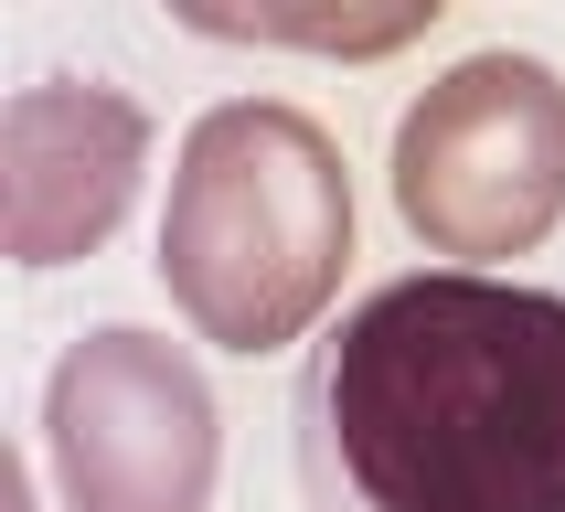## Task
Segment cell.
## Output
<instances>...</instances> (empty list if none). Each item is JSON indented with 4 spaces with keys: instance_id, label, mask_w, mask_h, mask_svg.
I'll list each match as a JSON object with an SVG mask.
<instances>
[{
    "instance_id": "cell-7",
    "label": "cell",
    "mask_w": 565,
    "mask_h": 512,
    "mask_svg": "<svg viewBox=\"0 0 565 512\" xmlns=\"http://www.w3.org/2000/svg\"><path fill=\"white\" fill-rule=\"evenodd\" d=\"M182 32H214V43H256V0H171Z\"/></svg>"
},
{
    "instance_id": "cell-1",
    "label": "cell",
    "mask_w": 565,
    "mask_h": 512,
    "mask_svg": "<svg viewBox=\"0 0 565 512\" xmlns=\"http://www.w3.org/2000/svg\"><path fill=\"white\" fill-rule=\"evenodd\" d=\"M310 512H565V299L395 278L299 363Z\"/></svg>"
},
{
    "instance_id": "cell-5",
    "label": "cell",
    "mask_w": 565,
    "mask_h": 512,
    "mask_svg": "<svg viewBox=\"0 0 565 512\" xmlns=\"http://www.w3.org/2000/svg\"><path fill=\"white\" fill-rule=\"evenodd\" d=\"M139 160H150V118L118 86H32V96H11V182H0L11 256L22 267L86 256L128 214Z\"/></svg>"
},
{
    "instance_id": "cell-2",
    "label": "cell",
    "mask_w": 565,
    "mask_h": 512,
    "mask_svg": "<svg viewBox=\"0 0 565 512\" xmlns=\"http://www.w3.org/2000/svg\"><path fill=\"white\" fill-rule=\"evenodd\" d=\"M352 267V182L342 150L299 107H214L182 139L171 214H160V288L224 352L299 342Z\"/></svg>"
},
{
    "instance_id": "cell-3",
    "label": "cell",
    "mask_w": 565,
    "mask_h": 512,
    "mask_svg": "<svg viewBox=\"0 0 565 512\" xmlns=\"http://www.w3.org/2000/svg\"><path fill=\"white\" fill-rule=\"evenodd\" d=\"M395 203L438 256H523L565 214V86L534 54H470L395 128Z\"/></svg>"
},
{
    "instance_id": "cell-6",
    "label": "cell",
    "mask_w": 565,
    "mask_h": 512,
    "mask_svg": "<svg viewBox=\"0 0 565 512\" xmlns=\"http://www.w3.org/2000/svg\"><path fill=\"white\" fill-rule=\"evenodd\" d=\"M448 0H256V43H299V54H342V64H374L395 43L438 22Z\"/></svg>"
},
{
    "instance_id": "cell-4",
    "label": "cell",
    "mask_w": 565,
    "mask_h": 512,
    "mask_svg": "<svg viewBox=\"0 0 565 512\" xmlns=\"http://www.w3.org/2000/svg\"><path fill=\"white\" fill-rule=\"evenodd\" d=\"M64 512H203L214 502V395L150 331H86L54 363Z\"/></svg>"
}]
</instances>
